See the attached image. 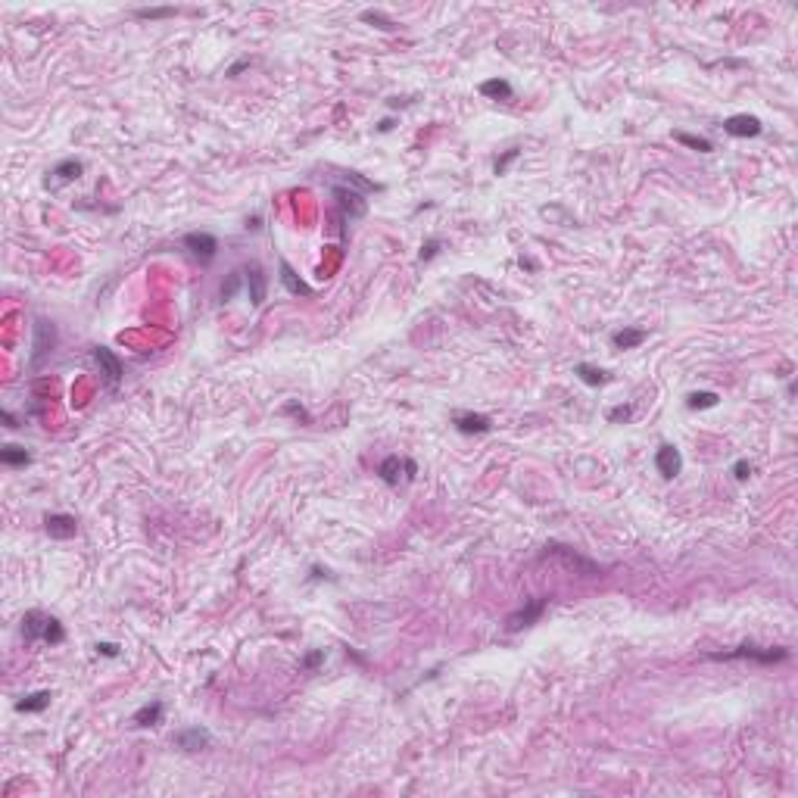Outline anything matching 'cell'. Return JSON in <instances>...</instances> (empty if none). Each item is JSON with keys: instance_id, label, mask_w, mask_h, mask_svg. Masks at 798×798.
Segmentation results:
<instances>
[{"instance_id": "cell-3", "label": "cell", "mask_w": 798, "mask_h": 798, "mask_svg": "<svg viewBox=\"0 0 798 798\" xmlns=\"http://www.w3.org/2000/svg\"><path fill=\"white\" fill-rule=\"evenodd\" d=\"M331 194H334V200H337V209H340V218H343V222H358V218L368 212L365 194H358V190L346 187V184H334Z\"/></svg>"}, {"instance_id": "cell-34", "label": "cell", "mask_w": 798, "mask_h": 798, "mask_svg": "<svg viewBox=\"0 0 798 798\" xmlns=\"http://www.w3.org/2000/svg\"><path fill=\"white\" fill-rule=\"evenodd\" d=\"M630 415H633V406H615V409H608V421H611V424H617V421H630Z\"/></svg>"}, {"instance_id": "cell-23", "label": "cell", "mask_w": 798, "mask_h": 798, "mask_svg": "<svg viewBox=\"0 0 798 798\" xmlns=\"http://www.w3.org/2000/svg\"><path fill=\"white\" fill-rule=\"evenodd\" d=\"M574 374L583 380L586 387H602L605 380H608V374L602 372V368H595V365H586V362H580V365L574 368Z\"/></svg>"}, {"instance_id": "cell-15", "label": "cell", "mask_w": 798, "mask_h": 798, "mask_svg": "<svg viewBox=\"0 0 798 798\" xmlns=\"http://www.w3.org/2000/svg\"><path fill=\"white\" fill-rule=\"evenodd\" d=\"M44 527H47V534L54 540H72L75 530H78V521H75L72 514H47Z\"/></svg>"}, {"instance_id": "cell-1", "label": "cell", "mask_w": 798, "mask_h": 798, "mask_svg": "<svg viewBox=\"0 0 798 798\" xmlns=\"http://www.w3.org/2000/svg\"><path fill=\"white\" fill-rule=\"evenodd\" d=\"M22 636H25V643H38L41 639L47 646H60L66 639V630H62V624L54 615H44V611L32 608L22 617Z\"/></svg>"}, {"instance_id": "cell-10", "label": "cell", "mask_w": 798, "mask_h": 798, "mask_svg": "<svg viewBox=\"0 0 798 798\" xmlns=\"http://www.w3.org/2000/svg\"><path fill=\"white\" fill-rule=\"evenodd\" d=\"M724 131L730 137H757L761 131H764V125H761V119H757V115L739 113V115H730V119H724Z\"/></svg>"}, {"instance_id": "cell-26", "label": "cell", "mask_w": 798, "mask_h": 798, "mask_svg": "<svg viewBox=\"0 0 798 798\" xmlns=\"http://www.w3.org/2000/svg\"><path fill=\"white\" fill-rule=\"evenodd\" d=\"M717 399H720V396H717L714 390L689 393V396H686V409H692V412H696V409H714V406H717Z\"/></svg>"}, {"instance_id": "cell-38", "label": "cell", "mask_w": 798, "mask_h": 798, "mask_svg": "<svg viewBox=\"0 0 798 798\" xmlns=\"http://www.w3.org/2000/svg\"><path fill=\"white\" fill-rule=\"evenodd\" d=\"M259 222H262V218H259V216H253V218H247V225H244V228H247V231H256V228H259Z\"/></svg>"}, {"instance_id": "cell-25", "label": "cell", "mask_w": 798, "mask_h": 798, "mask_svg": "<svg viewBox=\"0 0 798 798\" xmlns=\"http://www.w3.org/2000/svg\"><path fill=\"white\" fill-rule=\"evenodd\" d=\"M0 461L10 465V468H25L28 461H32V455H28L22 446H3V449H0Z\"/></svg>"}, {"instance_id": "cell-9", "label": "cell", "mask_w": 798, "mask_h": 798, "mask_svg": "<svg viewBox=\"0 0 798 798\" xmlns=\"http://www.w3.org/2000/svg\"><path fill=\"white\" fill-rule=\"evenodd\" d=\"M655 468L664 481H674L676 474L683 471V455H680V449L670 446V443H661L655 453Z\"/></svg>"}, {"instance_id": "cell-5", "label": "cell", "mask_w": 798, "mask_h": 798, "mask_svg": "<svg viewBox=\"0 0 798 798\" xmlns=\"http://www.w3.org/2000/svg\"><path fill=\"white\" fill-rule=\"evenodd\" d=\"M378 474H380V481H384L387 487H399V481H415V474H418V465H415L412 459L387 455V459L378 465Z\"/></svg>"}, {"instance_id": "cell-13", "label": "cell", "mask_w": 798, "mask_h": 798, "mask_svg": "<svg viewBox=\"0 0 798 798\" xmlns=\"http://www.w3.org/2000/svg\"><path fill=\"white\" fill-rule=\"evenodd\" d=\"M82 172H84V166L78 163V159H62V163H56L54 169L47 172V187H60V184H69V181H75V178H82Z\"/></svg>"}, {"instance_id": "cell-20", "label": "cell", "mask_w": 798, "mask_h": 798, "mask_svg": "<svg viewBox=\"0 0 798 798\" xmlns=\"http://www.w3.org/2000/svg\"><path fill=\"white\" fill-rule=\"evenodd\" d=\"M481 94L487 97V100H512L514 88L505 82V78H487V82L481 84Z\"/></svg>"}, {"instance_id": "cell-21", "label": "cell", "mask_w": 798, "mask_h": 798, "mask_svg": "<svg viewBox=\"0 0 798 798\" xmlns=\"http://www.w3.org/2000/svg\"><path fill=\"white\" fill-rule=\"evenodd\" d=\"M50 698H54V692H32V696H25V698H19L16 702V711H22V714H34V711H44L50 705Z\"/></svg>"}, {"instance_id": "cell-12", "label": "cell", "mask_w": 798, "mask_h": 798, "mask_svg": "<svg viewBox=\"0 0 798 798\" xmlns=\"http://www.w3.org/2000/svg\"><path fill=\"white\" fill-rule=\"evenodd\" d=\"M94 358H97V365H100V374L109 380V384H119V380H122V358L115 356L113 350H106V346H94Z\"/></svg>"}, {"instance_id": "cell-28", "label": "cell", "mask_w": 798, "mask_h": 798, "mask_svg": "<svg viewBox=\"0 0 798 798\" xmlns=\"http://www.w3.org/2000/svg\"><path fill=\"white\" fill-rule=\"evenodd\" d=\"M175 13H178L175 7H141L135 10V19H169Z\"/></svg>"}, {"instance_id": "cell-33", "label": "cell", "mask_w": 798, "mask_h": 798, "mask_svg": "<svg viewBox=\"0 0 798 798\" xmlns=\"http://www.w3.org/2000/svg\"><path fill=\"white\" fill-rule=\"evenodd\" d=\"M321 661H325V649H312L309 655H306L303 661H299V668H303V670H315Z\"/></svg>"}, {"instance_id": "cell-40", "label": "cell", "mask_w": 798, "mask_h": 798, "mask_svg": "<svg viewBox=\"0 0 798 798\" xmlns=\"http://www.w3.org/2000/svg\"><path fill=\"white\" fill-rule=\"evenodd\" d=\"M3 421H7V427H19V424H16V418H13L10 412H3Z\"/></svg>"}, {"instance_id": "cell-18", "label": "cell", "mask_w": 798, "mask_h": 798, "mask_svg": "<svg viewBox=\"0 0 798 798\" xmlns=\"http://www.w3.org/2000/svg\"><path fill=\"white\" fill-rule=\"evenodd\" d=\"M163 711H166V705L156 698V702H150V705H144V708L135 711L131 724H135V727H156V724H163Z\"/></svg>"}, {"instance_id": "cell-29", "label": "cell", "mask_w": 798, "mask_h": 798, "mask_svg": "<svg viewBox=\"0 0 798 798\" xmlns=\"http://www.w3.org/2000/svg\"><path fill=\"white\" fill-rule=\"evenodd\" d=\"M358 19H362V22H372V25H380V28H393V25H396V22H393L387 13H380V10H365V13L358 16Z\"/></svg>"}, {"instance_id": "cell-36", "label": "cell", "mask_w": 798, "mask_h": 798, "mask_svg": "<svg viewBox=\"0 0 798 798\" xmlns=\"http://www.w3.org/2000/svg\"><path fill=\"white\" fill-rule=\"evenodd\" d=\"M97 652L106 655V658H115V655H119V646H115V643H97Z\"/></svg>"}, {"instance_id": "cell-27", "label": "cell", "mask_w": 798, "mask_h": 798, "mask_svg": "<svg viewBox=\"0 0 798 798\" xmlns=\"http://www.w3.org/2000/svg\"><path fill=\"white\" fill-rule=\"evenodd\" d=\"M240 284H244V271H231L228 281L222 284V290H218V297H222V303H228V299H234V293L240 290Z\"/></svg>"}, {"instance_id": "cell-6", "label": "cell", "mask_w": 798, "mask_h": 798, "mask_svg": "<svg viewBox=\"0 0 798 798\" xmlns=\"http://www.w3.org/2000/svg\"><path fill=\"white\" fill-rule=\"evenodd\" d=\"M184 250L190 253L194 259H200L203 265H209L212 259H216L218 253V240L209 234V231H190V234H184Z\"/></svg>"}, {"instance_id": "cell-8", "label": "cell", "mask_w": 798, "mask_h": 798, "mask_svg": "<svg viewBox=\"0 0 798 798\" xmlns=\"http://www.w3.org/2000/svg\"><path fill=\"white\" fill-rule=\"evenodd\" d=\"M34 352H32V365H41V358L47 356V352H54L56 346V328L54 321H44V318H38L34 321Z\"/></svg>"}, {"instance_id": "cell-22", "label": "cell", "mask_w": 798, "mask_h": 798, "mask_svg": "<svg viewBox=\"0 0 798 798\" xmlns=\"http://www.w3.org/2000/svg\"><path fill=\"white\" fill-rule=\"evenodd\" d=\"M340 181L346 184V187H352V190H358V194H380V184H374V181H365V178L358 175V172H343L340 175Z\"/></svg>"}, {"instance_id": "cell-17", "label": "cell", "mask_w": 798, "mask_h": 798, "mask_svg": "<svg viewBox=\"0 0 798 798\" xmlns=\"http://www.w3.org/2000/svg\"><path fill=\"white\" fill-rule=\"evenodd\" d=\"M209 730H203V727H190V730H181L175 736V745L178 749H184V751H200V749H206L209 745Z\"/></svg>"}, {"instance_id": "cell-2", "label": "cell", "mask_w": 798, "mask_h": 798, "mask_svg": "<svg viewBox=\"0 0 798 798\" xmlns=\"http://www.w3.org/2000/svg\"><path fill=\"white\" fill-rule=\"evenodd\" d=\"M711 661H736V658H751V661H761V664H773V661H786L789 658V649L783 646H755V643H742L730 652H711Z\"/></svg>"}, {"instance_id": "cell-30", "label": "cell", "mask_w": 798, "mask_h": 798, "mask_svg": "<svg viewBox=\"0 0 798 798\" xmlns=\"http://www.w3.org/2000/svg\"><path fill=\"white\" fill-rule=\"evenodd\" d=\"M518 156H521V150H518V147L505 150V153H502L499 159H496V163H493V172H496V175H505V172H508V166H512L514 159H518Z\"/></svg>"}, {"instance_id": "cell-16", "label": "cell", "mask_w": 798, "mask_h": 798, "mask_svg": "<svg viewBox=\"0 0 798 798\" xmlns=\"http://www.w3.org/2000/svg\"><path fill=\"white\" fill-rule=\"evenodd\" d=\"M453 424L459 433H487L490 427H493V421H490L487 415H477V412H459L453 418Z\"/></svg>"}, {"instance_id": "cell-4", "label": "cell", "mask_w": 798, "mask_h": 798, "mask_svg": "<svg viewBox=\"0 0 798 798\" xmlns=\"http://www.w3.org/2000/svg\"><path fill=\"white\" fill-rule=\"evenodd\" d=\"M540 558H562V562L568 565V568H574L577 574H583V577H599V574H602V568H599V565H593L589 558L577 555L574 549H571V546H562V543H549V546L543 549Z\"/></svg>"}, {"instance_id": "cell-41", "label": "cell", "mask_w": 798, "mask_h": 798, "mask_svg": "<svg viewBox=\"0 0 798 798\" xmlns=\"http://www.w3.org/2000/svg\"><path fill=\"white\" fill-rule=\"evenodd\" d=\"M378 128H380V131H390V128H393V119H384V122H380Z\"/></svg>"}, {"instance_id": "cell-32", "label": "cell", "mask_w": 798, "mask_h": 798, "mask_svg": "<svg viewBox=\"0 0 798 798\" xmlns=\"http://www.w3.org/2000/svg\"><path fill=\"white\" fill-rule=\"evenodd\" d=\"M440 247H443V240L440 237H431L427 244H421V253H418V259L421 262H427V259H433L437 253H440Z\"/></svg>"}, {"instance_id": "cell-11", "label": "cell", "mask_w": 798, "mask_h": 798, "mask_svg": "<svg viewBox=\"0 0 798 798\" xmlns=\"http://www.w3.org/2000/svg\"><path fill=\"white\" fill-rule=\"evenodd\" d=\"M244 277H247V290H250V303L259 309V306L265 303V293H269V281H265L262 265H259V262H250V265L244 269Z\"/></svg>"}, {"instance_id": "cell-7", "label": "cell", "mask_w": 798, "mask_h": 798, "mask_svg": "<svg viewBox=\"0 0 798 798\" xmlns=\"http://www.w3.org/2000/svg\"><path fill=\"white\" fill-rule=\"evenodd\" d=\"M546 605H549L546 595H536V599H530L527 605H521L518 611H512V615H508L505 630H508V633H518V630H524V627H530V624H536L543 617V611H546Z\"/></svg>"}, {"instance_id": "cell-37", "label": "cell", "mask_w": 798, "mask_h": 798, "mask_svg": "<svg viewBox=\"0 0 798 798\" xmlns=\"http://www.w3.org/2000/svg\"><path fill=\"white\" fill-rule=\"evenodd\" d=\"M247 66H250V60H240V62H234V66H231V69H228V75H231V78H237V75L244 72V69H247Z\"/></svg>"}, {"instance_id": "cell-35", "label": "cell", "mask_w": 798, "mask_h": 798, "mask_svg": "<svg viewBox=\"0 0 798 798\" xmlns=\"http://www.w3.org/2000/svg\"><path fill=\"white\" fill-rule=\"evenodd\" d=\"M749 474H751V465L745 459H739L736 465H733V477H736V481H749Z\"/></svg>"}, {"instance_id": "cell-39", "label": "cell", "mask_w": 798, "mask_h": 798, "mask_svg": "<svg viewBox=\"0 0 798 798\" xmlns=\"http://www.w3.org/2000/svg\"><path fill=\"white\" fill-rule=\"evenodd\" d=\"M321 577H328V571H321V568H312V580H321Z\"/></svg>"}, {"instance_id": "cell-31", "label": "cell", "mask_w": 798, "mask_h": 798, "mask_svg": "<svg viewBox=\"0 0 798 798\" xmlns=\"http://www.w3.org/2000/svg\"><path fill=\"white\" fill-rule=\"evenodd\" d=\"M281 412H284V415H293V418H297V421H303V424H309V421H312V418H309V412H306V409L299 406L297 399H290V402H284V409H281Z\"/></svg>"}, {"instance_id": "cell-24", "label": "cell", "mask_w": 798, "mask_h": 798, "mask_svg": "<svg viewBox=\"0 0 798 798\" xmlns=\"http://www.w3.org/2000/svg\"><path fill=\"white\" fill-rule=\"evenodd\" d=\"M674 141H680L683 147H689V150H698V153H711L714 150V144L708 141V137H702V135H686V131H674Z\"/></svg>"}, {"instance_id": "cell-19", "label": "cell", "mask_w": 798, "mask_h": 798, "mask_svg": "<svg viewBox=\"0 0 798 798\" xmlns=\"http://www.w3.org/2000/svg\"><path fill=\"white\" fill-rule=\"evenodd\" d=\"M646 337H649V334H646L643 328H621V331L611 334V346H615V350H636Z\"/></svg>"}, {"instance_id": "cell-14", "label": "cell", "mask_w": 798, "mask_h": 798, "mask_svg": "<svg viewBox=\"0 0 798 798\" xmlns=\"http://www.w3.org/2000/svg\"><path fill=\"white\" fill-rule=\"evenodd\" d=\"M277 271H281V284H284L287 293H293V297H315V290H312L309 284H306L303 277L293 271V265L287 262V259H281V265H277Z\"/></svg>"}]
</instances>
